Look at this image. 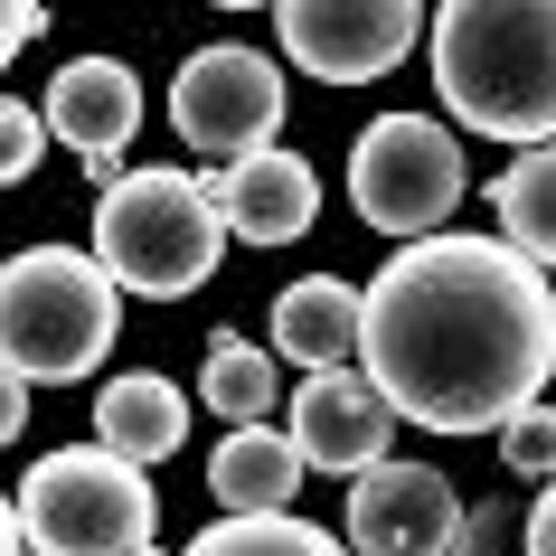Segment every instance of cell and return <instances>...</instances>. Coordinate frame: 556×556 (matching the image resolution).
<instances>
[{"instance_id":"25","label":"cell","mask_w":556,"mask_h":556,"mask_svg":"<svg viewBox=\"0 0 556 556\" xmlns=\"http://www.w3.org/2000/svg\"><path fill=\"white\" fill-rule=\"evenodd\" d=\"M0 556H29V538H20V509L0 500Z\"/></svg>"},{"instance_id":"13","label":"cell","mask_w":556,"mask_h":556,"mask_svg":"<svg viewBox=\"0 0 556 556\" xmlns=\"http://www.w3.org/2000/svg\"><path fill=\"white\" fill-rule=\"evenodd\" d=\"M94 443L114 453V463H170L179 443H189V396H179L161 368H123V378H104V396H94Z\"/></svg>"},{"instance_id":"1","label":"cell","mask_w":556,"mask_h":556,"mask_svg":"<svg viewBox=\"0 0 556 556\" xmlns=\"http://www.w3.org/2000/svg\"><path fill=\"white\" fill-rule=\"evenodd\" d=\"M556 368V293L500 236H415L358 293V378L396 425L500 434Z\"/></svg>"},{"instance_id":"20","label":"cell","mask_w":556,"mask_h":556,"mask_svg":"<svg viewBox=\"0 0 556 556\" xmlns=\"http://www.w3.org/2000/svg\"><path fill=\"white\" fill-rule=\"evenodd\" d=\"M38 151H48V123H38V104L0 94V189H20V179L38 170Z\"/></svg>"},{"instance_id":"10","label":"cell","mask_w":556,"mask_h":556,"mask_svg":"<svg viewBox=\"0 0 556 556\" xmlns=\"http://www.w3.org/2000/svg\"><path fill=\"white\" fill-rule=\"evenodd\" d=\"M38 123L94 170V189H114L123 151H132V132H142V76H132L123 58H76V66L48 76V114Z\"/></svg>"},{"instance_id":"5","label":"cell","mask_w":556,"mask_h":556,"mask_svg":"<svg viewBox=\"0 0 556 556\" xmlns=\"http://www.w3.org/2000/svg\"><path fill=\"white\" fill-rule=\"evenodd\" d=\"M161 528V491L104 443H58L20 481V538L29 556H142Z\"/></svg>"},{"instance_id":"8","label":"cell","mask_w":556,"mask_h":556,"mask_svg":"<svg viewBox=\"0 0 556 556\" xmlns=\"http://www.w3.org/2000/svg\"><path fill=\"white\" fill-rule=\"evenodd\" d=\"M283 29V58L321 86H368L387 66H406V48L425 38V10L415 0H283L274 10Z\"/></svg>"},{"instance_id":"12","label":"cell","mask_w":556,"mask_h":556,"mask_svg":"<svg viewBox=\"0 0 556 556\" xmlns=\"http://www.w3.org/2000/svg\"><path fill=\"white\" fill-rule=\"evenodd\" d=\"M207 207H217V227L245 236V245H293V236H312V217H321V170L302 161V151H255V161H236V170H207L199 179Z\"/></svg>"},{"instance_id":"19","label":"cell","mask_w":556,"mask_h":556,"mask_svg":"<svg viewBox=\"0 0 556 556\" xmlns=\"http://www.w3.org/2000/svg\"><path fill=\"white\" fill-rule=\"evenodd\" d=\"M500 463L519 471V481H556V406H528L500 425Z\"/></svg>"},{"instance_id":"21","label":"cell","mask_w":556,"mask_h":556,"mask_svg":"<svg viewBox=\"0 0 556 556\" xmlns=\"http://www.w3.org/2000/svg\"><path fill=\"white\" fill-rule=\"evenodd\" d=\"M509 538H519V519H509L500 500H481V509H463V528H453V556H519Z\"/></svg>"},{"instance_id":"22","label":"cell","mask_w":556,"mask_h":556,"mask_svg":"<svg viewBox=\"0 0 556 556\" xmlns=\"http://www.w3.org/2000/svg\"><path fill=\"white\" fill-rule=\"evenodd\" d=\"M38 29H48V10H38V0H0V66L20 58V48H29Z\"/></svg>"},{"instance_id":"16","label":"cell","mask_w":556,"mask_h":556,"mask_svg":"<svg viewBox=\"0 0 556 556\" xmlns=\"http://www.w3.org/2000/svg\"><path fill=\"white\" fill-rule=\"evenodd\" d=\"M491 207H500V245H509V255H528L538 274H547V264H556V142L519 151V161L500 170Z\"/></svg>"},{"instance_id":"7","label":"cell","mask_w":556,"mask_h":556,"mask_svg":"<svg viewBox=\"0 0 556 556\" xmlns=\"http://www.w3.org/2000/svg\"><path fill=\"white\" fill-rule=\"evenodd\" d=\"M283 66L264 58V48H245V38H217V48H199V58L170 76V123L179 142L207 151V161H255V151H274V132H283Z\"/></svg>"},{"instance_id":"3","label":"cell","mask_w":556,"mask_h":556,"mask_svg":"<svg viewBox=\"0 0 556 556\" xmlns=\"http://www.w3.org/2000/svg\"><path fill=\"white\" fill-rule=\"evenodd\" d=\"M123 330V293L86 245H20L0 255V368L20 387L94 378Z\"/></svg>"},{"instance_id":"15","label":"cell","mask_w":556,"mask_h":556,"mask_svg":"<svg viewBox=\"0 0 556 556\" xmlns=\"http://www.w3.org/2000/svg\"><path fill=\"white\" fill-rule=\"evenodd\" d=\"M207 491L227 500V519H283L302 491V453L274 425H236L217 453H207Z\"/></svg>"},{"instance_id":"2","label":"cell","mask_w":556,"mask_h":556,"mask_svg":"<svg viewBox=\"0 0 556 556\" xmlns=\"http://www.w3.org/2000/svg\"><path fill=\"white\" fill-rule=\"evenodd\" d=\"M425 38L453 123L519 151L556 142V0H453Z\"/></svg>"},{"instance_id":"11","label":"cell","mask_w":556,"mask_h":556,"mask_svg":"<svg viewBox=\"0 0 556 556\" xmlns=\"http://www.w3.org/2000/svg\"><path fill=\"white\" fill-rule=\"evenodd\" d=\"M387 434H396V415H387V396L358 368H330V378H302L293 387V425H283V443L302 453V471H378L387 463Z\"/></svg>"},{"instance_id":"18","label":"cell","mask_w":556,"mask_h":556,"mask_svg":"<svg viewBox=\"0 0 556 556\" xmlns=\"http://www.w3.org/2000/svg\"><path fill=\"white\" fill-rule=\"evenodd\" d=\"M179 556H350L330 528H312V519H217V528H199Z\"/></svg>"},{"instance_id":"17","label":"cell","mask_w":556,"mask_h":556,"mask_svg":"<svg viewBox=\"0 0 556 556\" xmlns=\"http://www.w3.org/2000/svg\"><path fill=\"white\" fill-rule=\"evenodd\" d=\"M274 350H255V340H207V368H199V406L207 415H227V434L236 425H274Z\"/></svg>"},{"instance_id":"9","label":"cell","mask_w":556,"mask_h":556,"mask_svg":"<svg viewBox=\"0 0 556 556\" xmlns=\"http://www.w3.org/2000/svg\"><path fill=\"white\" fill-rule=\"evenodd\" d=\"M463 500L425 463H378L350 481V556H453Z\"/></svg>"},{"instance_id":"24","label":"cell","mask_w":556,"mask_h":556,"mask_svg":"<svg viewBox=\"0 0 556 556\" xmlns=\"http://www.w3.org/2000/svg\"><path fill=\"white\" fill-rule=\"evenodd\" d=\"M20 425H29V387L0 368V443H20Z\"/></svg>"},{"instance_id":"4","label":"cell","mask_w":556,"mask_h":556,"mask_svg":"<svg viewBox=\"0 0 556 556\" xmlns=\"http://www.w3.org/2000/svg\"><path fill=\"white\" fill-rule=\"evenodd\" d=\"M94 264L114 293H142V302H179L199 293L217 255H227V227L189 170H123L114 189H94Z\"/></svg>"},{"instance_id":"23","label":"cell","mask_w":556,"mask_h":556,"mask_svg":"<svg viewBox=\"0 0 556 556\" xmlns=\"http://www.w3.org/2000/svg\"><path fill=\"white\" fill-rule=\"evenodd\" d=\"M519 538H528V556H556V481L538 491V509H528V528H519Z\"/></svg>"},{"instance_id":"14","label":"cell","mask_w":556,"mask_h":556,"mask_svg":"<svg viewBox=\"0 0 556 556\" xmlns=\"http://www.w3.org/2000/svg\"><path fill=\"white\" fill-rule=\"evenodd\" d=\"M274 358H293L302 378H330L358 358V293L340 274H302L274 293Z\"/></svg>"},{"instance_id":"26","label":"cell","mask_w":556,"mask_h":556,"mask_svg":"<svg viewBox=\"0 0 556 556\" xmlns=\"http://www.w3.org/2000/svg\"><path fill=\"white\" fill-rule=\"evenodd\" d=\"M142 556H151V547H142Z\"/></svg>"},{"instance_id":"6","label":"cell","mask_w":556,"mask_h":556,"mask_svg":"<svg viewBox=\"0 0 556 556\" xmlns=\"http://www.w3.org/2000/svg\"><path fill=\"white\" fill-rule=\"evenodd\" d=\"M350 207L378 236H443V217L463 207V142L425 114H378L350 151Z\"/></svg>"}]
</instances>
